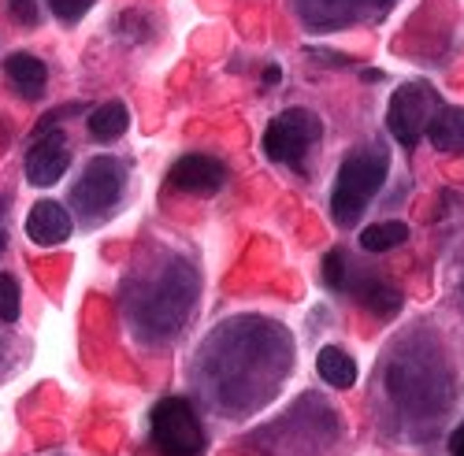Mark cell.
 Listing matches in <instances>:
<instances>
[{"label":"cell","instance_id":"obj_17","mask_svg":"<svg viewBox=\"0 0 464 456\" xmlns=\"http://www.w3.org/2000/svg\"><path fill=\"white\" fill-rule=\"evenodd\" d=\"M49 5H53V12H56L60 19L74 23V19H82V15L93 8V0H49Z\"/></svg>","mask_w":464,"mask_h":456},{"label":"cell","instance_id":"obj_20","mask_svg":"<svg viewBox=\"0 0 464 456\" xmlns=\"http://www.w3.org/2000/svg\"><path fill=\"white\" fill-rule=\"evenodd\" d=\"M283 79V71H279V63H272V67H264V86H276Z\"/></svg>","mask_w":464,"mask_h":456},{"label":"cell","instance_id":"obj_19","mask_svg":"<svg viewBox=\"0 0 464 456\" xmlns=\"http://www.w3.org/2000/svg\"><path fill=\"white\" fill-rule=\"evenodd\" d=\"M450 456H464V420H460L457 431L450 434Z\"/></svg>","mask_w":464,"mask_h":456},{"label":"cell","instance_id":"obj_18","mask_svg":"<svg viewBox=\"0 0 464 456\" xmlns=\"http://www.w3.org/2000/svg\"><path fill=\"white\" fill-rule=\"evenodd\" d=\"M12 19L15 23H23V26H34L37 23V5H34V0H12Z\"/></svg>","mask_w":464,"mask_h":456},{"label":"cell","instance_id":"obj_8","mask_svg":"<svg viewBox=\"0 0 464 456\" xmlns=\"http://www.w3.org/2000/svg\"><path fill=\"white\" fill-rule=\"evenodd\" d=\"M71 231H74L71 212L60 201H37L26 215V238L37 245H60L71 238Z\"/></svg>","mask_w":464,"mask_h":456},{"label":"cell","instance_id":"obj_16","mask_svg":"<svg viewBox=\"0 0 464 456\" xmlns=\"http://www.w3.org/2000/svg\"><path fill=\"white\" fill-rule=\"evenodd\" d=\"M324 279H327V286H342L345 282V256H342V249H331L327 252V260H324Z\"/></svg>","mask_w":464,"mask_h":456},{"label":"cell","instance_id":"obj_5","mask_svg":"<svg viewBox=\"0 0 464 456\" xmlns=\"http://www.w3.org/2000/svg\"><path fill=\"white\" fill-rule=\"evenodd\" d=\"M120 189H123L120 160L115 157H97V160H90V167L79 178V185H74L71 201L79 204V212H86V215H101V212H108L115 201H120Z\"/></svg>","mask_w":464,"mask_h":456},{"label":"cell","instance_id":"obj_6","mask_svg":"<svg viewBox=\"0 0 464 456\" xmlns=\"http://www.w3.org/2000/svg\"><path fill=\"white\" fill-rule=\"evenodd\" d=\"M67 167H71V148H67L63 130L42 134L26 152V182L37 185V189L56 185L67 175Z\"/></svg>","mask_w":464,"mask_h":456},{"label":"cell","instance_id":"obj_7","mask_svg":"<svg viewBox=\"0 0 464 456\" xmlns=\"http://www.w3.org/2000/svg\"><path fill=\"white\" fill-rule=\"evenodd\" d=\"M223 182H227V167L216 157H205V152H189L171 167V185L186 189V194H216Z\"/></svg>","mask_w":464,"mask_h":456},{"label":"cell","instance_id":"obj_14","mask_svg":"<svg viewBox=\"0 0 464 456\" xmlns=\"http://www.w3.org/2000/svg\"><path fill=\"white\" fill-rule=\"evenodd\" d=\"M405 238H409V226L401 219H386V223H372L368 231H361V249L386 252V249H398Z\"/></svg>","mask_w":464,"mask_h":456},{"label":"cell","instance_id":"obj_15","mask_svg":"<svg viewBox=\"0 0 464 456\" xmlns=\"http://www.w3.org/2000/svg\"><path fill=\"white\" fill-rule=\"evenodd\" d=\"M0 319L5 323L19 319V282L12 275H0Z\"/></svg>","mask_w":464,"mask_h":456},{"label":"cell","instance_id":"obj_10","mask_svg":"<svg viewBox=\"0 0 464 456\" xmlns=\"http://www.w3.org/2000/svg\"><path fill=\"white\" fill-rule=\"evenodd\" d=\"M428 138L439 152H464V108H439L435 119L428 123Z\"/></svg>","mask_w":464,"mask_h":456},{"label":"cell","instance_id":"obj_21","mask_svg":"<svg viewBox=\"0 0 464 456\" xmlns=\"http://www.w3.org/2000/svg\"><path fill=\"white\" fill-rule=\"evenodd\" d=\"M386 5H391V0H386Z\"/></svg>","mask_w":464,"mask_h":456},{"label":"cell","instance_id":"obj_11","mask_svg":"<svg viewBox=\"0 0 464 456\" xmlns=\"http://www.w3.org/2000/svg\"><path fill=\"white\" fill-rule=\"evenodd\" d=\"M353 297L364 304L368 312H375L382 319L386 316H398V309H401V290L394 282H386V279H375V275L361 279L357 290H353Z\"/></svg>","mask_w":464,"mask_h":456},{"label":"cell","instance_id":"obj_12","mask_svg":"<svg viewBox=\"0 0 464 456\" xmlns=\"http://www.w3.org/2000/svg\"><path fill=\"white\" fill-rule=\"evenodd\" d=\"M316 371H320L324 383L334 386V390H350V386L357 383V360L345 353V349H338V346L320 349V356H316Z\"/></svg>","mask_w":464,"mask_h":456},{"label":"cell","instance_id":"obj_4","mask_svg":"<svg viewBox=\"0 0 464 456\" xmlns=\"http://www.w3.org/2000/svg\"><path fill=\"white\" fill-rule=\"evenodd\" d=\"M439 108L442 100L428 82H405L394 90L391 108H386V130L401 145H416L420 134H428V123L435 119Z\"/></svg>","mask_w":464,"mask_h":456},{"label":"cell","instance_id":"obj_3","mask_svg":"<svg viewBox=\"0 0 464 456\" xmlns=\"http://www.w3.org/2000/svg\"><path fill=\"white\" fill-rule=\"evenodd\" d=\"M152 445L160 456H198L205 449L201 423L182 397H164L152 408Z\"/></svg>","mask_w":464,"mask_h":456},{"label":"cell","instance_id":"obj_1","mask_svg":"<svg viewBox=\"0 0 464 456\" xmlns=\"http://www.w3.org/2000/svg\"><path fill=\"white\" fill-rule=\"evenodd\" d=\"M386 182V157L379 148H361V152H350L338 167V178H334V189H331V215L334 223L342 226H353L368 201L382 189Z\"/></svg>","mask_w":464,"mask_h":456},{"label":"cell","instance_id":"obj_2","mask_svg":"<svg viewBox=\"0 0 464 456\" xmlns=\"http://www.w3.org/2000/svg\"><path fill=\"white\" fill-rule=\"evenodd\" d=\"M316 141H320V119H316V111H308V108H286L283 116H276L264 130L267 160L290 164V167H297Z\"/></svg>","mask_w":464,"mask_h":456},{"label":"cell","instance_id":"obj_13","mask_svg":"<svg viewBox=\"0 0 464 456\" xmlns=\"http://www.w3.org/2000/svg\"><path fill=\"white\" fill-rule=\"evenodd\" d=\"M127 127H130V111L123 100H104L97 111H90V134L101 141L120 138Z\"/></svg>","mask_w":464,"mask_h":456},{"label":"cell","instance_id":"obj_9","mask_svg":"<svg viewBox=\"0 0 464 456\" xmlns=\"http://www.w3.org/2000/svg\"><path fill=\"white\" fill-rule=\"evenodd\" d=\"M5 71H8V79H12V86H15V93H19V97L37 100V97L45 93L49 71H45V63L37 60V56H30V52H15V56H8Z\"/></svg>","mask_w":464,"mask_h":456}]
</instances>
